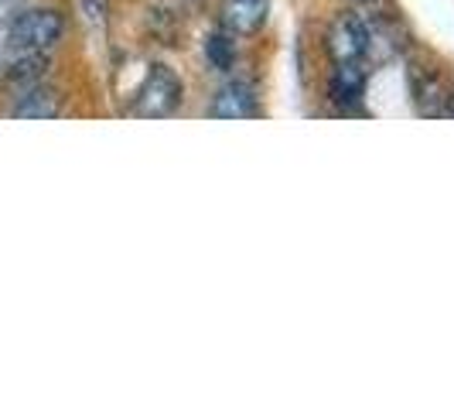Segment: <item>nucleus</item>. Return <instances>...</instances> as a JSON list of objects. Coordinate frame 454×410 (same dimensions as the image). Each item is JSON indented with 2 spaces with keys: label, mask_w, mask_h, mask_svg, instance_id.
<instances>
[{
  "label": "nucleus",
  "mask_w": 454,
  "mask_h": 410,
  "mask_svg": "<svg viewBox=\"0 0 454 410\" xmlns=\"http://www.w3.org/2000/svg\"><path fill=\"white\" fill-rule=\"evenodd\" d=\"M178 103H182V79L175 75V68L151 66L134 96V110L140 116H168L178 110Z\"/></svg>",
  "instance_id": "nucleus-1"
},
{
  "label": "nucleus",
  "mask_w": 454,
  "mask_h": 410,
  "mask_svg": "<svg viewBox=\"0 0 454 410\" xmlns=\"http://www.w3.org/2000/svg\"><path fill=\"white\" fill-rule=\"evenodd\" d=\"M66 31V21L59 11H24L7 31V45L14 51H45Z\"/></svg>",
  "instance_id": "nucleus-2"
},
{
  "label": "nucleus",
  "mask_w": 454,
  "mask_h": 410,
  "mask_svg": "<svg viewBox=\"0 0 454 410\" xmlns=\"http://www.w3.org/2000/svg\"><path fill=\"white\" fill-rule=\"evenodd\" d=\"M325 45H328V55L335 62H359L369 51V35H365V28L352 14H339L335 21L328 24Z\"/></svg>",
  "instance_id": "nucleus-3"
},
{
  "label": "nucleus",
  "mask_w": 454,
  "mask_h": 410,
  "mask_svg": "<svg viewBox=\"0 0 454 410\" xmlns=\"http://www.w3.org/2000/svg\"><path fill=\"white\" fill-rule=\"evenodd\" d=\"M208 116H215V120H247V116H256V96H253L247 83H229L212 99Z\"/></svg>",
  "instance_id": "nucleus-4"
},
{
  "label": "nucleus",
  "mask_w": 454,
  "mask_h": 410,
  "mask_svg": "<svg viewBox=\"0 0 454 410\" xmlns=\"http://www.w3.org/2000/svg\"><path fill=\"white\" fill-rule=\"evenodd\" d=\"M270 0H226L223 4V28L229 35H253L267 21Z\"/></svg>",
  "instance_id": "nucleus-5"
},
{
  "label": "nucleus",
  "mask_w": 454,
  "mask_h": 410,
  "mask_svg": "<svg viewBox=\"0 0 454 410\" xmlns=\"http://www.w3.org/2000/svg\"><path fill=\"white\" fill-rule=\"evenodd\" d=\"M59 110H62V96L38 83V86L24 90V96L14 106V116H21V120H51V116H59Z\"/></svg>",
  "instance_id": "nucleus-6"
},
{
  "label": "nucleus",
  "mask_w": 454,
  "mask_h": 410,
  "mask_svg": "<svg viewBox=\"0 0 454 410\" xmlns=\"http://www.w3.org/2000/svg\"><path fill=\"white\" fill-rule=\"evenodd\" d=\"M365 90V72L356 62H335V72H332V83H328V92L339 106H348L356 103Z\"/></svg>",
  "instance_id": "nucleus-7"
},
{
  "label": "nucleus",
  "mask_w": 454,
  "mask_h": 410,
  "mask_svg": "<svg viewBox=\"0 0 454 410\" xmlns=\"http://www.w3.org/2000/svg\"><path fill=\"white\" fill-rule=\"evenodd\" d=\"M45 68L48 62L38 55V51H24V59H18L14 66L7 68V83L11 86H21V90H31L45 79Z\"/></svg>",
  "instance_id": "nucleus-8"
},
{
  "label": "nucleus",
  "mask_w": 454,
  "mask_h": 410,
  "mask_svg": "<svg viewBox=\"0 0 454 410\" xmlns=\"http://www.w3.org/2000/svg\"><path fill=\"white\" fill-rule=\"evenodd\" d=\"M205 59L219 68V72H229L232 62H236V45H232V38H229V35H208V38H205Z\"/></svg>",
  "instance_id": "nucleus-9"
},
{
  "label": "nucleus",
  "mask_w": 454,
  "mask_h": 410,
  "mask_svg": "<svg viewBox=\"0 0 454 410\" xmlns=\"http://www.w3.org/2000/svg\"><path fill=\"white\" fill-rule=\"evenodd\" d=\"M359 4H365V0H359Z\"/></svg>",
  "instance_id": "nucleus-10"
}]
</instances>
